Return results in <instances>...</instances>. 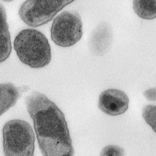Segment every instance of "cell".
<instances>
[{
	"instance_id": "obj_1",
	"label": "cell",
	"mask_w": 156,
	"mask_h": 156,
	"mask_svg": "<svg viewBox=\"0 0 156 156\" xmlns=\"http://www.w3.org/2000/svg\"><path fill=\"white\" fill-rule=\"evenodd\" d=\"M44 156H74L65 115L48 98L35 92L26 98Z\"/></svg>"
},
{
	"instance_id": "obj_2",
	"label": "cell",
	"mask_w": 156,
	"mask_h": 156,
	"mask_svg": "<svg viewBox=\"0 0 156 156\" xmlns=\"http://www.w3.org/2000/svg\"><path fill=\"white\" fill-rule=\"evenodd\" d=\"M16 54L23 64L33 68H40L51 61V47L47 38L34 29H23L14 41Z\"/></svg>"
},
{
	"instance_id": "obj_3",
	"label": "cell",
	"mask_w": 156,
	"mask_h": 156,
	"mask_svg": "<svg viewBox=\"0 0 156 156\" xmlns=\"http://www.w3.org/2000/svg\"><path fill=\"white\" fill-rule=\"evenodd\" d=\"M3 137L5 156H34L35 133L27 122L20 119L7 122Z\"/></svg>"
},
{
	"instance_id": "obj_4",
	"label": "cell",
	"mask_w": 156,
	"mask_h": 156,
	"mask_svg": "<svg viewBox=\"0 0 156 156\" xmlns=\"http://www.w3.org/2000/svg\"><path fill=\"white\" fill-rule=\"evenodd\" d=\"M83 35L80 14L75 11H63L56 16L51 27L52 41L62 47L73 46Z\"/></svg>"
},
{
	"instance_id": "obj_5",
	"label": "cell",
	"mask_w": 156,
	"mask_h": 156,
	"mask_svg": "<svg viewBox=\"0 0 156 156\" xmlns=\"http://www.w3.org/2000/svg\"><path fill=\"white\" fill-rule=\"evenodd\" d=\"M72 2L73 1L28 0L20 7L19 16L27 25L38 27L51 21L58 11Z\"/></svg>"
},
{
	"instance_id": "obj_6",
	"label": "cell",
	"mask_w": 156,
	"mask_h": 156,
	"mask_svg": "<svg viewBox=\"0 0 156 156\" xmlns=\"http://www.w3.org/2000/svg\"><path fill=\"white\" fill-rule=\"evenodd\" d=\"M98 107L108 115H120L128 110L129 98L124 92L119 89H107L100 94Z\"/></svg>"
},
{
	"instance_id": "obj_7",
	"label": "cell",
	"mask_w": 156,
	"mask_h": 156,
	"mask_svg": "<svg viewBox=\"0 0 156 156\" xmlns=\"http://www.w3.org/2000/svg\"><path fill=\"white\" fill-rule=\"evenodd\" d=\"M0 47H1V62L5 61L11 52V36L7 22L5 9L0 4Z\"/></svg>"
},
{
	"instance_id": "obj_8",
	"label": "cell",
	"mask_w": 156,
	"mask_h": 156,
	"mask_svg": "<svg viewBox=\"0 0 156 156\" xmlns=\"http://www.w3.org/2000/svg\"><path fill=\"white\" fill-rule=\"evenodd\" d=\"M19 96V90L12 83L1 84V115L16 104Z\"/></svg>"
},
{
	"instance_id": "obj_9",
	"label": "cell",
	"mask_w": 156,
	"mask_h": 156,
	"mask_svg": "<svg viewBox=\"0 0 156 156\" xmlns=\"http://www.w3.org/2000/svg\"><path fill=\"white\" fill-rule=\"evenodd\" d=\"M133 7L135 13L143 19L153 20L156 18V1L135 0Z\"/></svg>"
},
{
	"instance_id": "obj_10",
	"label": "cell",
	"mask_w": 156,
	"mask_h": 156,
	"mask_svg": "<svg viewBox=\"0 0 156 156\" xmlns=\"http://www.w3.org/2000/svg\"><path fill=\"white\" fill-rule=\"evenodd\" d=\"M143 117L146 122L156 133V105L145 106L143 109Z\"/></svg>"
},
{
	"instance_id": "obj_11",
	"label": "cell",
	"mask_w": 156,
	"mask_h": 156,
	"mask_svg": "<svg viewBox=\"0 0 156 156\" xmlns=\"http://www.w3.org/2000/svg\"><path fill=\"white\" fill-rule=\"evenodd\" d=\"M100 156H125V151L119 146L107 145L101 150Z\"/></svg>"
},
{
	"instance_id": "obj_12",
	"label": "cell",
	"mask_w": 156,
	"mask_h": 156,
	"mask_svg": "<svg viewBox=\"0 0 156 156\" xmlns=\"http://www.w3.org/2000/svg\"><path fill=\"white\" fill-rule=\"evenodd\" d=\"M143 95L148 101H156V88H152L145 90L143 92Z\"/></svg>"
}]
</instances>
